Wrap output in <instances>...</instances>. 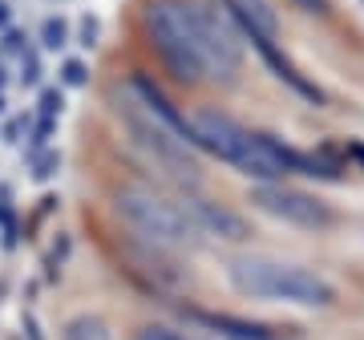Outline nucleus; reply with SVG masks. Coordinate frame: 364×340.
I'll use <instances>...</instances> for the list:
<instances>
[{"instance_id": "obj_16", "label": "nucleus", "mask_w": 364, "mask_h": 340, "mask_svg": "<svg viewBox=\"0 0 364 340\" xmlns=\"http://www.w3.org/2000/svg\"><path fill=\"white\" fill-rule=\"evenodd\" d=\"M53 114H61V90L41 93V118H53Z\"/></svg>"}, {"instance_id": "obj_6", "label": "nucleus", "mask_w": 364, "mask_h": 340, "mask_svg": "<svg viewBox=\"0 0 364 340\" xmlns=\"http://www.w3.org/2000/svg\"><path fill=\"white\" fill-rule=\"evenodd\" d=\"M247 203L263 215H272L275 223H287V227H299V231H312V235H328L340 223L336 207L328 198L304 191V186H291L287 179L279 183H251Z\"/></svg>"}, {"instance_id": "obj_1", "label": "nucleus", "mask_w": 364, "mask_h": 340, "mask_svg": "<svg viewBox=\"0 0 364 340\" xmlns=\"http://www.w3.org/2000/svg\"><path fill=\"white\" fill-rule=\"evenodd\" d=\"M114 110L117 118L126 122L134 146L166 174L170 183H178L182 191L203 186V158H198V146L191 138V118L178 114L174 102L146 73H134L114 93Z\"/></svg>"}, {"instance_id": "obj_8", "label": "nucleus", "mask_w": 364, "mask_h": 340, "mask_svg": "<svg viewBox=\"0 0 364 340\" xmlns=\"http://www.w3.org/2000/svg\"><path fill=\"white\" fill-rule=\"evenodd\" d=\"M255 53H259V61L267 69H272V78L279 81V85H287V90L296 93V97H304L308 105H328V93L316 85L304 69L291 61L284 53V41H263V45H255Z\"/></svg>"}, {"instance_id": "obj_14", "label": "nucleus", "mask_w": 364, "mask_h": 340, "mask_svg": "<svg viewBox=\"0 0 364 340\" xmlns=\"http://www.w3.org/2000/svg\"><path fill=\"white\" fill-rule=\"evenodd\" d=\"M21 81H25V85H37L41 81V57L33 49L21 53Z\"/></svg>"}, {"instance_id": "obj_18", "label": "nucleus", "mask_w": 364, "mask_h": 340, "mask_svg": "<svg viewBox=\"0 0 364 340\" xmlns=\"http://www.w3.org/2000/svg\"><path fill=\"white\" fill-rule=\"evenodd\" d=\"M28 45H25V33H9L4 37V53H25Z\"/></svg>"}, {"instance_id": "obj_15", "label": "nucleus", "mask_w": 364, "mask_h": 340, "mask_svg": "<svg viewBox=\"0 0 364 340\" xmlns=\"http://www.w3.org/2000/svg\"><path fill=\"white\" fill-rule=\"evenodd\" d=\"M85 78H90V73H85V61H73V57H69L65 65H61V81H65V85H85Z\"/></svg>"}, {"instance_id": "obj_13", "label": "nucleus", "mask_w": 364, "mask_h": 340, "mask_svg": "<svg viewBox=\"0 0 364 340\" xmlns=\"http://www.w3.org/2000/svg\"><path fill=\"white\" fill-rule=\"evenodd\" d=\"M134 340H195V336H186V332H178V328H166V324H146Z\"/></svg>"}, {"instance_id": "obj_22", "label": "nucleus", "mask_w": 364, "mask_h": 340, "mask_svg": "<svg viewBox=\"0 0 364 340\" xmlns=\"http://www.w3.org/2000/svg\"><path fill=\"white\" fill-rule=\"evenodd\" d=\"M0 85H4V61H0Z\"/></svg>"}, {"instance_id": "obj_9", "label": "nucleus", "mask_w": 364, "mask_h": 340, "mask_svg": "<svg viewBox=\"0 0 364 340\" xmlns=\"http://www.w3.org/2000/svg\"><path fill=\"white\" fill-rule=\"evenodd\" d=\"M186 203H191V211H195L203 235L219 239V243H247L251 239V227H247V219H243L239 211L223 207V203H210V198H198V195H191Z\"/></svg>"}, {"instance_id": "obj_4", "label": "nucleus", "mask_w": 364, "mask_h": 340, "mask_svg": "<svg viewBox=\"0 0 364 340\" xmlns=\"http://www.w3.org/2000/svg\"><path fill=\"white\" fill-rule=\"evenodd\" d=\"M142 25L154 57L178 85H215V65L198 33L195 0H150Z\"/></svg>"}, {"instance_id": "obj_20", "label": "nucleus", "mask_w": 364, "mask_h": 340, "mask_svg": "<svg viewBox=\"0 0 364 340\" xmlns=\"http://www.w3.org/2000/svg\"><path fill=\"white\" fill-rule=\"evenodd\" d=\"M4 134H9V138H4V142H21V134H25V122H13V126H9V130H4Z\"/></svg>"}, {"instance_id": "obj_2", "label": "nucleus", "mask_w": 364, "mask_h": 340, "mask_svg": "<svg viewBox=\"0 0 364 340\" xmlns=\"http://www.w3.org/2000/svg\"><path fill=\"white\" fill-rule=\"evenodd\" d=\"M191 138L203 154L219 158L235 174H243L251 183H279L287 174H299V150L287 146L267 130H251L227 110H195L191 114Z\"/></svg>"}, {"instance_id": "obj_23", "label": "nucleus", "mask_w": 364, "mask_h": 340, "mask_svg": "<svg viewBox=\"0 0 364 340\" xmlns=\"http://www.w3.org/2000/svg\"><path fill=\"white\" fill-rule=\"evenodd\" d=\"M0 110H4V97H0Z\"/></svg>"}, {"instance_id": "obj_12", "label": "nucleus", "mask_w": 364, "mask_h": 340, "mask_svg": "<svg viewBox=\"0 0 364 340\" xmlns=\"http://www.w3.org/2000/svg\"><path fill=\"white\" fill-rule=\"evenodd\" d=\"M41 45H45V49H65L69 45V21H61V16L45 21V28H41Z\"/></svg>"}, {"instance_id": "obj_3", "label": "nucleus", "mask_w": 364, "mask_h": 340, "mask_svg": "<svg viewBox=\"0 0 364 340\" xmlns=\"http://www.w3.org/2000/svg\"><path fill=\"white\" fill-rule=\"evenodd\" d=\"M227 284L247 300L308 308V312H324L340 300L336 284L324 272H316L308 263L284 260V255H263V251L231 255L227 260Z\"/></svg>"}, {"instance_id": "obj_11", "label": "nucleus", "mask_w": 364, "mask_h": 340, "mask_svg": "<svg viewBox=\"0 0 364 340\" xmlns=\"http://www.w3.org/2000/svg\"><path fill=\"white\" fill-rule=\"evenodd\" d=\"M61 340H114V332H109V324H105L102 316L81 312L61 328Z\"/></svg>"}, {"instance_id": "obj_10", "label": "nucleus", "mask_w": 364, "mask_h": 340, "mask_svg": "<svg viewBox=\"0 0 364 340\" xmlns=\"http://www.w3.org/2000/svg\"><path fill=\"white\" fill-rule=\"evenodd\" d=\"M198 328H207L215 340H287L279 328L247 320V316H231V312H191Z\"/></svg>"}, {"instance_id": "obj_17", "label": "nucleus", "mask_w": 364, "mask_h": 340, "mask_svg": "<svg viewBox=\"0 0 364 340\" xmlns=\"http://www.w3.org/2000/svg\"><path fill=\"white\" fill-rule=\"evenodd\" d=\"M344 154H348V166L364 170V142H348L344 146Z\"/></svg>"}, {"instance_id": "obj_5", "label": "nucleus", "mask_w": 364, "mask_h": 340, "mask_svg": "<svg viewBox=\"0 0 364 340\" xmlns=\"http://www.w3.org/2000/svg\"><path fill=\"white\" fill-rule=\"evenodd\" d=\"M114 215L126 223V231L138 235L154 251H195L203 243L195 211L186 198H170L146 183H126L114 191Z\"/></svg>"}, {"instance_id": "obj_19", "label": "nucleus", "mask_w": 364, "mask_h": 340, "mask_svg": "<svg viewBox=\"0 0 364 340\" xmlns=\"http://www.w3.org/2000/svg\"><path fill=\"white\" fill-rule=\"evenodd\" d=\"M9 219H13V207H9V191H0V223L9 227Z\"/></svg>"}, {"instance_id": "obj_21", "label": "nucleus", "mask_w": 364, "mask_h": 340, "mask_svg": "<svg viewBox=\"0 0 364 340\" xmlns=\"http://www.w3.org/2000/svg\"><path fill=\"white\" fill-rule=\"evenodd\" d=\"M9 25V9H4V4H0V28Z\"/></svg>"}, {"instance_id": "obj_7", "label": "nucleus", "mask_w": 364, "mask_h": 340, "mask_svg": "<svg viewBox=\"0 0 364 340\" xmlns=\"http://www.w3.org/2000/svg\"><path fill=\"white\" fill-rule=\"evenodd\" d=\"M198 33L207 41L210 65H215V85H231L243 69V53H247V37L239 21L231 16L227 0H195Z\"/></svg>"}]
</instances>
